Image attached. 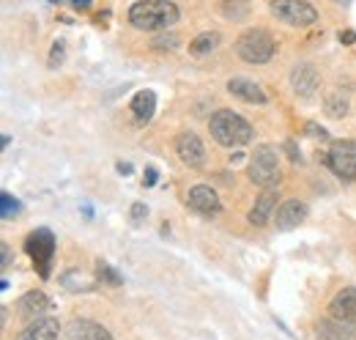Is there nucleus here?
<instances>
[{"mask_svg":"<svg viewBox=\"0 0 356 340\" xmlns=\"http://www.w3.org/2000/svg\"><path fill=\"white\" fill-rule=\"evenodd\" d=\"M129 22L137 31H165L178 22V8L170 0H140L129 8Z\"/></svg>","mask_w":356,"mask_h":340,"instance_id":"f257e3e1","label":"nucleus"},{"mask_svg":"<svg viewBox=\"0 0 356 340\" xmlns=\"http://www.w3.org/2000/svg\"><path fill=\"white\" fill-rule=\"evenodd\" d=\"M209 127H211L214 140L220 146H225V148H238V146H244V143L252 140V127L238 113H233V110H217L211 116V124Z\"/></svg>","mask_w":356,"mask_h":340,"instance_id":"f03ea898","label":"nucleus"},{"mask_svg":"<svg viewBox=\"0 0 356 340\" xmlns=\"http://www.w3.org/2000/svg\"><path fill=\"white\" fill-rule=\"evenodd\" d=\"M280 178H282V173H280V162H277V151L271 146L255 148V154L250 160V181L264 190H274L280 184Z\"/></svg>","mask_w":356,"mask_h":340,"instance_id":"7ed1b4c3","label":"nucleus"},{"mask_svg":"<svg viewBox=\"0 0 356 340\" xmlns=\"http://www.w3.org/2000/svg\"><path fill=\"white\" fill-rule=\"evenodd\" d=\"M236 52H238L247 63H268L271 55H274V39L268 36L266 31L252 28V31H247V33L238 36Z\"/></svg>","mask_w":356,"mask_h":340,"instance_id":"20e7f679","label":"nucleus"},{"mask_svg":"<svg viewBox=\"0 0 356 340\" xmlns=\"http://www.w3.org/2000/svg\"><path fill=\"white\" fill-rule=\"evenodd\" d=\"M25 250L31 255L33 266L39 269V275L47 280L49 277V266H52V255H55V236H52V231H47V228L33 231L25 239Z\"/></svg>","mask_w":356,"mask_h":340,"instance_id":"39448f33","label":"nucleus"},{"mask_svg":"<svg viewBox=\"0 0 356 340\" xmlns=\"http://www.w3.org/2000/svg\"><path fill=\"white\" fill-rule=\"evenodd\" d=\"M271 14L280 22L293 25V28H310L312 22L318 20V11L305 0H274L271 3Z\"/></svg>","mask_w":356,"mask_h":340,"instance_id":"423d86ee","label":"nucleus"},{"mask_svg":"<svg viewBox=\"0 0 356 340\" xmlns=\"http://www.w3.org/2000/svg\"><path fill=\"white\" fill-rule=\"evenodd\" d=\"M326 165L334 170L340 178L356 181V140H337L329 148Z\"/></svg>","mask_w":356,"mask_h":340,"instance_id":"0eeeda50","label":"nucleus"},{"mask_svg":"<svg viewBox=\"0 0 356 340\" xmlns=\"http://www.w3.org/2000/svg\"><path fill=\"white\" fill-rule=\"evenodd\" d=\"M186 203H189L192 212L203 214V217H217V214L222 212V203H220L217 192L211 187H206V184L192 187L189 195H186Z\"/></svg>","mask_w":356,"mask_h":340,"instance_id":"6e6552de","label":"nucleus"},{"mask_svg":"<svg viewBox=\"0 0 356 340\" xmlns=\"http://www.w3.org/2000/svg\"><path fill=\"white\" fill-rule=\"evenodd\" d=\"M176 154H178V160H181L186 168H200V165L206 162V148H203L200 137H197V134H192V132L178 134Z\"/></svg>","mask_w":356,"mask_h":340,"instance_id":"1a4fd4ad","label":"nucleus"},{"mask_svg":"<svg viewBox=\"0 0 356 340\" xmlns=\"http://www.w3.org/2000/svg\"><path fill=\"white\" fill-rule=\"evenodd\" d=\"M329 310H332V318L334 321H343V324L356 327V288H343L337 297L332 299Z\"/></svg>","mask_w":356,"mask_h":340,"instance_id":"9d476101","label":"nucleus"},{"mask_svg":"<svg viewBox=\"0 0 356 340\" xmlns=\"http://www.w3.org/2000/svg\"><path fill=\"white\" fill-rule=\"evenodd\" d=\"M63 340H113V335L96 324V321H88V318H80V321H72L63 332Z\"/></svg>","mask_w":356,"mask_h":340,"instance_id":"9b49d317","label":"nucleus"},{"mask_svg":"<svg viewBox=\"0 0 356 340\" xmlns=\"http://www.w3.org/2000/svg\"><path fill=\"white\" fill-rule=\"evenodd\" d=\"M305 219H307V206H305L302 201H285V203L277 209V217H274V222H277L280 231H293V228H299Z\"/></svg>","mask_w":356,"mask_h":340,"instance_id":"f8f14e48","label":"nucleus"},{"mask_svg":"<svg viewBox=\"0 0 356 340\" xmlns=\"http://www.w3.org/2000/svg\"><path fill=\"white\" fill-rule=\"evenodd\" d=\"M58 332H60L58 318H49V316L44 318V316H42V318H33V321L17 335V340H55Z\"/></svg>","mask_w":356,"mask_h":340,"instance_id":"ddd939ff","label":"nucleus"},{"mask_svg":"<svg viewBox=\"0 0 356 340\" xmlns=\"http://www.w3.org/2000/svg\"><path fill=\"white\" fill-rule=\"evenodd\" d=\"M227 91L233 93V96H238L241 102H250V105H266V93H264V88L258 83H252V80H247V77H233L230 83H227Z\"/></svg>","mask_w":356,"mask_h":340,"instance_id":"4468645a","label":"nucleus"},{"mask_svg":"<svg viewBox=\"0 0 356 340\" xmlns=\"http://www.w3.org/2000/svg\"><path fill=\"white\" fill-rule=\"evenodd\" d=\"M49 297H47L44 291H28L25 297L17 302V313L22 316V318H42L47 310H49Z\"/></svg>","mask_w":356,"mask_h":340,"instance_id":"2eb2a0df","label":"nucleus"},{"mask_svg":"<svg viewBox=\"0 0 356 340\" xmlns=\"http://www.w3.org/2000/svg\"><path fill=\"white\" fill-rule=\"evenodd\" d=\"M291 85H293V91L299 93V96H312L315 93V88L321 85V77H318V72H315V66L310 63H302V66H296L293 69V75H291Z\"/></svg>","mask_w":356,"mask_h":340,"instance_id":"dca6fc26","label":"nucleus"},{"mask_svg":"<svg viewBox=\"0 0 356 340\" xmlns=\"http://www.w3.org/2000/svg\"><path fill=\"white\" fill-rule=\"evenodd\" d=\"M156 110V93L154 91H137L132 99V113L137 124H148Z\"/></svg>","mask_w":356,"mask_h":340,"instance_id":"f3484780","label":"nucleus"},{"mask_svg":"<svg viewBox=\"0 0 356 340\" xmlns=\"http://www.w3.org/2000/svg\"><path fill=\"white\" fill-rule=\"evenodd\" d=\"M277 192L274 190H266L258 201H255V206H252V212H250V222L252 225H266L268 219H271V212H274V206H277Z\"/></svg>","mask_w":356,"mask_h":340,"instance_id":"a211bd4d","label":"nucleus"},{"mask_svg":"<svg viewBox=\"0 0 356 340\" xmlns=\"http://www.w3.org/2000/svg\"><path fill=\"white\" fill-rule=\"evenodd\" d=\"M318 338L321 340H356V327L343 321H321L318 324Z\"/></svg>","mask_w":356,"mask_h":340,"instance_id":"6ab92c4d","label":"nucleus"},{"mask_svg":"<svg viewBox=\"0 0 356 340\" xmlns=\"http://www.w3.org/2000/svg\"><path fill=\"white\" fill-rule=\"evenodd\" d=\"M217 47H220V33H211V31H209V33H200V36H195V39L189 42V52L200 58V55L214 52Z\"/></svg>","mask_w":356,"mask_h":340,"instance_id":"aec40b11","label":"nucleus"},{"mask_svg":"<svg viewBox=\"0 0 356 340\" xmlns=\"http://www.w3.org/2000/svg\"><path fill=\"white\" fill-rule=\"evenodd\" d=\"M96 272H99V280L102 283H107V286H113V288H118V286H124V277L110 266V263H104V261H99V266H96Z\"/></svg>","mask_w":356,"mask_h":340,"instance_id":"412c9836","label":"nucleus"},{"mask_svg":"<svg viewBox=\"0 0 356 340\" xmlns=\"http://www.w3.org/2000/svg\"><path fill=\"white\" fill-rule=\"evenodd\" d=\"M17 212H19L17 198H11L8 192H3V195H0V217H3V219H11Z\"/></svg>","mask_w":356,"mask_h":340,"instance_id":"4be33fe9","label":"nucleus"},{"mask_svg":"<svg viewBox=\"0 0 356 340\" xmlns=\"http://www.w3.org/2000/svg\"><path fill=\"white\" fill-rule=\"evenodd\" d=\"M63 52H66L63 42H55L52 52H49V66H52V69H55V66H60V61H63Z\"/></svg>","mask_w":356,"mask_h":340,"instance_id":"5701e85b","label":"nucleus"},{"mask_svg":"<svg viewBox=\"0 0 356 340\" xmlns=\"http://www.w3.org/2000/svg\"><path fill=\"white\" fill-rule=\"evenodd\" d=\"M145 214H148V209H145L143 203H134V206H132V219H134V222H140Z\"/></svg>","mask_w":356,"mask_h":340,"instance_id":"b1692460","label":"nucleus"},{"mask_svg":"<svg viewBox=\"0 0 356 340\" xmlns=\"http://www.w3.org/2000/svg\"><path fill=\"white\" fill-rule=\"evenodd\" d=\"M154 44H156V47H162V49H165V47H170V49H173V47H176V36H159Z\"/></svg>","mask_w":356,"mask_h":340,"instance_id":"393cba45","label":"nucleus"},{"mask_svg":"<svg viewBox=\"0 0 356 340\" xmlns=\"http://www.w3.org/2000/svg\"><path fill=\"white\" fill-rule=\"evenodd\" d=\"M156 176H159V173H156V168L145 170V187H154V184H156Z\"/></svg>","mask_w":356,"mask_h":340,"instance_id":"a878e982","label":"nucleus"},{"mask_svg":"<svg viewBox=\"0 0 356 340\" xmlns=\"http://www.w3.org/2000/svg\"><path fill=\"white\" fill-rule=\"evenodd\" d=\"M340 42H343V44H354L356 42V33H354V31H340Z\"/></svg>","mask_w":356,"mask_h":340,"instance_id":"bb28decb","label":"nucleus"},{"mask_svg":"<svg viewBox=\"0 0 356 340\" xmlns=\"http://www.w3.org/2000/svg\"><path fill=\"white\" fill-rule=\"evenodd\" d=\"M307 132H310L312 137H326V132L321 127H315V124H307Z\"/></svg>","mask_w":356,"mask_h":340,"instance_id":"cd10ccee","label":"nucleus"},{"mask_svg":"<svg viewBox=\"0 0 356 340\" xmlns=\"http://www.w3.org/2000/svg\"><path fill=\"white\" fill-rule=\"evenodd\" d=\"M11 263V253H8V245L3 242V266H8Z\"/></svg>","mask_w":356,"mask_h":340,"instance_id":"c85d7f7f","label":"nucleus"},{"mask_svg":"<svg viewBox=\"0 0 356 340\" xmlns=\"http://www.w3.org/2000/svg\"><path fill=\"white\" fill-rule=\"evenodd\" d=\"M118 173H132V165L129 162H118Z\"/></svg>","mask_w":356,"mask_h":340,"instance_id":"c756f323","label":"nucleus"},{"mask_svg":"<svg viewBox=\"0 0 356 340\" xmlns=\"http://www.w3.org/2000/svg\"><path fill=\"white\" fill-rule=\"evenodd\" d=\"M55 3H60V0H55ZM77 8H88V0H72Z\"/></svg>","mask_w":356,"mask_h":340,"instance_id":"7c9ffc66","label":"nucleus"}]
</instances>
